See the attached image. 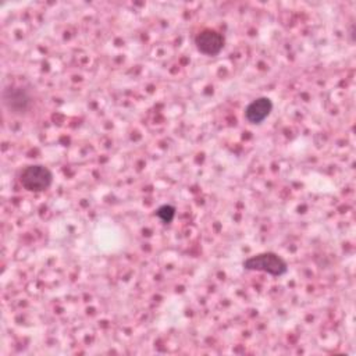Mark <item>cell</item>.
<instances>
[{"label":"cell","mask_w":356,"mask_h":356,"mask_svg":"<svg viewBox=\"0 0 356 356\" xmlns=\"http://www.w3.org/2000/svg\"><path fill=\"white\" fill-rule=\"evenodd\" d=\"M273 111V102L267 96H260L252 100L245 108V118L253 125L261 124Z\"/></svg>","instance_id":"obj_5"},{"label":"cell","mask_w":356,"mask_h":356,"mask_svg":"<svg viewBox=\"0 0 356 356\" xmlns=\"http://www.w3.org/2000/svg\"><path fill=\"white\" fill-rule=\"evenodd\" d=\"M156 216L164 222L170 224L175 217V207L171 204H163L156 210Z\"/></svg>","instance_id":"obj_6"},{"label":"cell","mask_w":356,"mask_h":356,"mask_svg":"<svg viewBox=\"0 0 356 356\" xmlns=\"http://www.w3.org/2000/svg\"><path fill=\"white\" fill-rule=\"evenodd\" d=\"M242 266L248 271H260L271 277H281L288 271L286 261L274 252H261L253 254L243 260Z\"/></svg>","instance_id":"obj_1"},{"label":"cell","mask_w":356,"mask_h":356,"mask_svg":"<svg viewBox=\"0 0 356 356\" xmlns=\"http://www.w3.org/2000/svg\"><path fill=\"white\" fill-rule=\"evenodd\" d=\"M224 44H225V39L222 33H220L216 29L206 28V29H202L195 36V46L204 56H210V57L217 56L224 49Z\"/></svg>","instance_id":"obj_3"},{"label":"cell","mask_w":356,"mask_h":356,"mask_svg":"<svg viewBox=\"0 0 356 356\" xmlns=\"http://www.w3.org/2000/svg\"><path fill=\"white\" fill-rule=\"evenodd\" d=\"M18 181L28 192H44L53 184V172L43 164H31L21 170Z\"/></svg>","instance_id":"obj_2"},{"label":"cell","mask_w":356,"mask_h":356,"mask_svg":"<svg viewBox=\"0 0 356 356\" xmlns=\"http://www.w3.org/2000/svg\"><path fill=\"white\" fill-rule=\"evenodd\" d=\"M3 103L14 114H24L31 106V96L24 88L10 86L3 90Z\"/></svg>","instance_id":"obj_4"}]
</instances>
